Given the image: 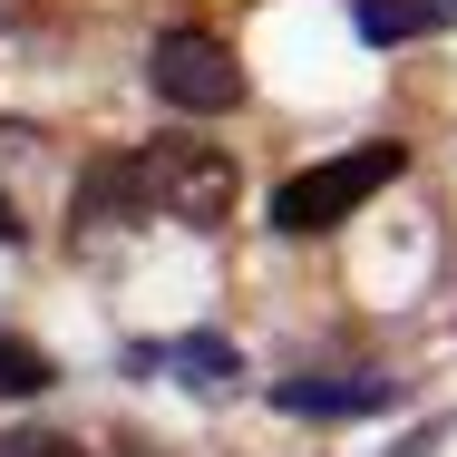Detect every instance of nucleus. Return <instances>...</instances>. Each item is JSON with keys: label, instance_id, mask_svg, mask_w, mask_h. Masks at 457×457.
I'll return each mask as SVG.
<instances>
[{"label": "nucleus", "instance_id": "39448f33", "mask_svg": "<svg viewBox=\"0 0 457 457\" xmlns=\"http://www.w3.org/2000/svg\"><path fill=\"white\" fill-rule=\"evenodd\" d=\"M156 370H176V379H195L204 399H224V389H244V361L214 341V331H185V341H166V351H146Z\"/></svg>", "mask_w": 457, "mask_h": 457}, {"label": "nucleus", "instance_id": "20e7f679", "mask_svg": "<svg viewBox=\"0 0 457 457\" xmlns=\"http://www.w3.org/2000/svg\"><path fill=\"white\" fill-rule=\"evenodd\" d=\"M389 399H399L389 379H312V370H302V379H273L282 419H321V428H331V419H379Z\"/></svg>", "mask_w": 457, "mask_h": 457}, {"label": "nucleus", "instance_id": "423d86ee", "mask_svg": "<svg viewBox=\"0 0 457 457\" xmlns=\"http://www.w3.org/2000/svg\"><path fill=\"white\" fill-rule=\"evenodd\" d=\"M351 20H361V39H370V49H409V39L448 29V0H361Z\"/></svg>", "mask_w": 457, "mask_h": 457}, {"label": "nucleus", "instance_id": "6e6552de", "mask_svg": "<svg viewBox=\"0 0 457 457\" xmlns=\"http://www.w3.org/2000/svg\"><path fill=\"white\" fill-rule=\"evenodd\" d=\"M0 457H88L79 438H49V428H29V438H0Z\"/></svg>", "mask_w": 457, "mask_h": 457}, {"label": "nucleus", "instance_id": "0eeeda50", "mask_svg": "<svg viewBox=\"0 0 457 457\" xmlns=\"http://www.w3.org/2000/svg\"><path fill=\"white\" fill-rule=\"evenodd\" d=\"M39 389H49V361H39L29 341L0 331V399H39Z\"/></svg>", "mask_w": 457, "mask_h": 457}, {"label": "nucleus", "instance_id": "f03ea898", "mask_svg": "<svg viewBox=\"0 0 457 457\" xmlns=\"http://www.w3.org/2000/svg\"><path fill=\"white\" fill-rule=\"evenodd\" d=\"M127 166H137L146 214H176V224H195V234H214V224L234 214V156L204 146V137H156V146H137Z\"/></svg>", "mask_w": 457, "mask_h": 457}, {"label": "nucleus", "instance_id": "7ed1b4c3", "mask_svg": "<svg viewBox=\"0 0 457 457\" xmlns=\"http://www.w3.org/2000/svg\"><path fill=\"white\" fill-rule=\"evenodd\" d=\"M146 79H156L166 107H195V117L244 107V59H234L214 29H166V39L146 49Z\"/></svg>", "mask_w": 457, "mask_h": 457}, {"label": "nucleus", "instance_id": "9d476101", "mask_svg": "<svg viewBox=\"0 0 457 457\" xmlns=\"http://www.w3.org/2000/svg\"><path fill=\"white\" fill-rule=\"evenodd\" d=\"M448 10H457V0H448Z\"/></svg>", "mask_w": 457, "mask_h": 457}, {"label": "nucleus", "instance_id": "1a4fd4ad", "mask_svg": "<svg viewBox=\"0 0 457 457\" xmlns=\"http://www.w3.org/2000/svg\"><path fill=\"white\" fill-rule=\"evenodd\" d=\"M0 244H20V204L10 195H0Z\"/></svg>", "mask_w": 457, "mask_h": 457}, {"label": "nucleus", "instance_id": "f257e3e1", "mask_svg": "<svg viewBox=\"0 0 457 457\" xmlns=\"http://www.w3.org/2000/svg\"><path fill=\"white\" fill-rule=\"evenodd\" d=\"M409 176V146H389V137H370L351 156H321V166H302V176L273 185V234H331V224H351L379 185Z\"/></svg>", "mask_w": 457, "mask_h": 457}]
</instances>
